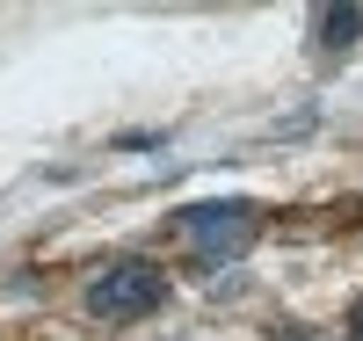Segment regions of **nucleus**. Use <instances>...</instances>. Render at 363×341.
Returning <instances> with one entry per match:
<instances>
[{
    "label": "nucleus",
    "instance_id": "obj_1",
    "mask_svg": "<svg viewBox=\"0 0 363 341\" xmlns=\"http://www.w3.org/2000/svg\"><path fill=\"white\" fill-rule=\"evenodd\" d=\"M160 298H167V276L160 269L116 262V269H102L95 284H87V313H95V320H145Z\"/></svg>",
    "mask_w": 363,
    "mask_h": 341
},
{
    "label": "nucleus",
    "instance_id": "obj_2",
    "mask_svg": "<svg viewBox=\"0 0 363 341\" xmlns=\"http://www.w3.org/2000/svg\"><path fill=\"white\" fill-rule=\"evenodd\" d=\"M182 233H189L203 255H240L255 233H262V211L247 196H225V203H189L182 211Z\"/></svg>",
    "mask_w": 363,
    "mask_h": 341
},
{
    "label": "nucleus",
    "instance_id": "obj_3",
    "mask_svg": "<svg viewBox=\"0 0 363 341\" xmlns=\"http://www.w3.org/2000/svg\"><path fill=\"white\" fill-rule=\"evenodd\" d=\"M356 29H363L356 8H327V15H320V44H327V51H342V44H356Z\"/></svg>",
    "mask_w": 363,
    "mask_h": 341
},
{
    "label": "nucleus",
    "instance_id": "obj_4",
    "mask_svg": "<svg viewBox=\"0 0 363 341\" xmlns=\"http://www.w3.org/2000/svg\"><path fill=\"white\" fill-rule=\"evenodd\" d=\"M349 334H356V341H363V298H356V305H349Z\"/></svg>",
    "mask_w": 363,
    "mask_h": 341
}]
</instances>
